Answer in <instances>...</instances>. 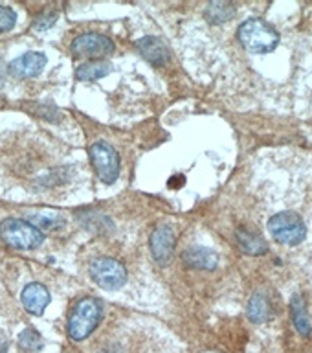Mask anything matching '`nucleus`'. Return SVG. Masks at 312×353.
Returning a JSON list of instances; mask_svg holds the SVG:
<instances>
[{
	"mask_svg": "<svg viewBox=\"0 0 312 353\" xmlns=\"http://www.w3.org/2000/svg\"><path fill=\"white\" fill-rule=\"evenodd\" d=\"M237 37L245 50L258 55L270 54L280 44V33L263 19H248L242 22L237 32Z\"/></svg>",
	"mask_w": 312,
	"mask_h": 353,
	"instance_id": "f257e3e1",
	"label": "nucleus"
},
{
	"mask_svg": "<svg viewBox=\"0 0 312 353\" xmlns=\"http://www.w3.org/2000/svg\"><path fill=\"white\" fill-rule=\"evenodd\" d=\"M101 314H103V309L99 300L90 296L79 300L68 316V325H66L68 336L76 342L85 341L98 327L101 322Z\"/></svg>",
	"mask_w": 312,
	"mask_h": 353,
	"instance_id": "f03ea898",
	"label": "nucleus"
},
{
	"mask_svg": "<svg viewBox=\"0 0 312 353\" xmlns=\"http://www.w3.org/2000/svg\"><path fill=\"white\" fill-rule=\"evenodd\" d=\"M0 237L15 250H33L43 245L44 234L24 219H4L0 223Z\"/></svg>",
	"mask_w": 312,
	"mask_h": 353,
	"instance_id": "7ed1b4c3",
	"label": "nucleus"
},
{
	"mask_svg": "<svg viewBox=\"0 0 312 353\" xmlns=\"http://www.w3.org/2000/svg\"><path fill=\"white\" fill-rule=\"evenodd\" d=\"M269 232L285 247H296L307 236V226L296 212H280L269 221Z\"/></svg>",
	"mask_w": 312,
	"mask_h": 353,
	"instance_id": "20e7f679",
	"label": "nucleus"
},
{
	"mask_svg": "<svg viewBox=\"0 0 312 353\" xmlns=\"http://www.w3.org/2000/svg\"><path fill=\"white\" fill-rule=\"evenodd\" d=\"M88 274L96 285L107 291H118L125 285L127 269L114 258H96L88 265Z\"/></svg>",
	"mask_w": 312,
	"mask_h": 353,
	"instance_id": "39448f33",
	"label": "nucleus"
},
{
	"mask_svg": "<svg viewBox=\"0 0 312 353\" xmlns=\"http://www.w3.org/2000/svg\"><path fill=\"white\" fill-rule=\"evenodd\" d=\"M96 175L105 184H114L120 176V154L110 143L94 142L88 149Z\"/></svg>",
	"mask_w": 312,
	"mask_h": 353,
	"instance_id": "423d86ee",
	"label": "nucleus"
},
{
	"mask_svg": "<svg viewBox=\"0 0 312 353\" xmlns=\"http://www.w3.org/2000/svg\"><path fill=\"white\" fill-rule=\"evenodd\" d=\"M70 52L77 59L103 61L114 52V43L103 33H81L72 41Z\"/></svg>",
	"mask_w": 312,
	"mask_h": 353,
	"instance_id": "0eeeda50",
	"label": "nucleus"
},
{
	"mask_svg": "<svg viewBox=\"0 0 312 353\" xmlns=\"http://www.w3.org/2000/svg\"><path fill=\"white\" fill-rule=\"evenodd\" d=\"M149 245H151V254H153L154 261L160 267H165L173 258V250H175V234L171 230V226L160 225L158 228H154Z\"/></svg>",
	"mask_w": 312,
	"mask_h": 353,
	"instance_id": "6e6552de",
	"label": "nucleus"
},
{
	"mask_svg": "<svg viewBox=\"0 0 312 353\" xmlns=\"http://www.w3.org/2000/svg\"><path fill=\"white\" fill-rule=\"evenodd\" d=\"M46 55L39 52H28V54L17 57L10 63L8 70L17 79H28V77L39 76L46 66Z\"/></svg>",
	"mask_w": 312,
	"mask_h": 353,
	"instance_id": "1a4fd4ad",
	"label": "nucleus"
},
{
	"mask_svg": "<svg viewBox=\"0 0 312 353\" xmlns=\"http://www.w3.org/2000/svg\"><path fill=\"white\" fill-rule=\"evenodd\" d=\"M22 305L30 314L41 316L44 313V309L48 307L50 303V292L43 283H30L24 287V291L21 294Z\"/></svg>",
	"mask_w": 312,
	"mask_h": 353,
	"instance_id": "9d476101",
	"label": "nucleus"
},
{
	"mask_svg": "<svg viewBox=\"0 0 312 353\" xmlns=\"http://www.w3.org/2000/svg\"><path fill=\"white\" fill-rule=\"evenodd\" d=\"M182 261L189 269L215 270L219 265V254L206 247H189L182 252Z\"/></svg>",
	"mask_w": 312,
	"mask_h": 353,
	"instance_id": "9b49d317",
	"label": "nucleus"
},
{
	"mask_svg": "<svg viewBox=\"0 0 312 353\" xmlns=\"http://www.w3.org/2000/svg\"><path fill=\"white\" fill-rule=\"evenodd\" d=\"M138 50L149 63H153L156 66H164L171 61V50L165 46L164 41H160L158 37H153V35L140 39L138 41Z\"/></svg>",
	"mask_w": 312,
	"mask_h": 353,
	"instance_id": "f8f14e48",
	"label": "nucleus"
},
{
	"mask_svg": "<svg viewBox=\"0 0 312 353\" xmlns=\"http://www.w3.org/2000/svg\"><path fill=\"white\" fill-rule=\"evenodd\" d=\"M236 239L239 248L245 254H248V256H263V254L269 252L267 241L259 234H256V232H250L247 228H239L236 232Z\"/></svg>",
	"mask_w": 312,
	"mask_h": 353,
	"instance_id": "ddd939ff",
	"label": "nucleus"
},
{
	"mask_svg": "<svg viewBox=\"0 0 312 353\" xmlns=\"http://www.w3.org/2000/svg\"><path fill=\"white\" fill-rule=\"evenodd\" d=\"M291 316L292 324L296 327V331L302 336H311V319H309L307 305H305V300H303L302 294H294L291 298Z\"/></svg>",
	"mask_w": 312,
	"mask_h": 353,
	"instance_id": "4468645a",
	"label": "nucleus"
},
{
	"mask_svg": "<svg viewBox=\"0 0 312 353\" xmlns=\"http://www.w3.org/2000/svg\"><path fill=\"white\" fill-rule=\"evenodd\" d=\"M247 316L252 320L253 324H264V322H269L270 316H272V307H270L269 298L264 296L263 292H256L248 300Z\"/></svg>",
	"mask_w": 312,
	"mask_h": 353,
	"instance_id": "2eb2a0df",
	"label": "nucleus"
},
{
	"mask_svg": "<svg viewBox=\"0 0 312 353\" xmlns=\"http://www.w3.org/2000/svg\"><path fill=\"white\" fill-rule=\"evenodd\" d=\"M110 72H112V65L109 61H87L81 66H77L76 77L79 81H96V79L109 76Z\"/></svg>",
	"mask_w": 312,
	"mask_h": 353,
	"instance_id": "dca6fc26",
	"label": "nucleus"
},
{
	"mask_svg": "<svg viewBox=\"0 0 312 353\" xmlns=\"http://www.w3.org/2000/svg\"><path fill=\"white\" fill-rule=\"evenodd\" d=\"M204 15L211 24H222V22L230 21L231 17L236 15V6H231L230 2L215 0V2H209Z\"/></svg>",
	"mask_w": 312,
	"mask_h": 353,
	"instance_id": "f3484780",
	"label": "nucleus"
},
{
	"mask_svg": "<svg viewBox=\"0 0 312 353\" xmlns=\"http://www.w3.org/2000/svg\"><path fill=\"white\" fill-rule=\"evenodd\" d=\"M19 347L24 353H39L43 350V336L33 327H26L19 335Z\"/></svg>",
	"mask_w": 312,
	"mask_h": 353,
	"instance_id": "a211bd4d",
	"label": "nucleus"
},
{
	"mask_svg": "<svg viewBox=\"0 0 312 353\" xmlns=\"http://www.w3.org/2000/svg\"><path fill=\"white\" fill-rule=\"evenodd\" d=\"M28 223H32L33 226H37L39 230H55V228H59V226L65 225V221L57 217L55 214L44 215V214H30L28 215Z\"/></svg>",
	"mask_w": 312,
	"mask_h": 353,
	"instance_id": "6ab92c4d",
	"label": "nucleus"
},
{
	"mask_svg": "<svg viewBox=\"0 0 312 353\" xmlns=\"http://www.w3.org/2000/svg\"><path fill=\"white\" fill-rule=\"evenodd\" d=\"M55 21H57V11H43V13L35 19V22H33V30H37V32H46V30H50V28L54 26Z\"/></svg>",
	"mask_w": 312,
	"mask_h": 353,
	"instance_id": "aec40b11",
	"label": "nucleus"
},
{
	"mask_svg": "<svg viewBox=\"0 0 312 353\" xmlns=\"http://www.w3.org/2000/svg\"><path fill=\"white\" fill-rule=\"evenodd\" d=\"M33 114H37L39 118H43V120H48V121H59L61 120V112L57 107L54 105H46V103H41V105H35V109H30Z\"/></svg>",
	"mask_w": 312,
	"mask_h": 353,
	"instance_id": "412c9836",
	"label": "nucleus"
},
{
	"mask_svg": "<svg viewBox=\"0 0 312 353\" xmlns=\"http://www.w3.org/2000/svg\"><path fill=\"white\" fill-rule=\"evenodd\" d=\"M17 22V13L11 8H6V6H0V33L10 32L13 30Z\"/></svg>",
	"mask_w": 312,
	"mask_h": 353,
	"instance_id": "4be33fe9",
	"label": "nucleus"
},
{
	"mask_svg": "<svg viewBox=\"0 0 312 353\" xmlns=\"http://www.w3.org/2000/svg\"><path fill=\"white\" fill-rule=\"evenodd\" d=\"M8 352V339L6 335L0 331V353H6Z\"/></svg>",
	"mask_w": 312,
	"mask_h": 353,
	"instance_id": "5701e85b",
	"label": "nucleus"
}]
</instances>
